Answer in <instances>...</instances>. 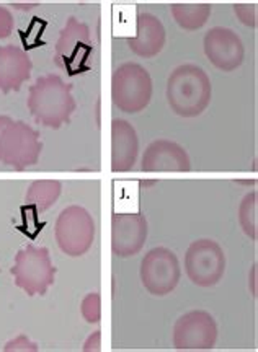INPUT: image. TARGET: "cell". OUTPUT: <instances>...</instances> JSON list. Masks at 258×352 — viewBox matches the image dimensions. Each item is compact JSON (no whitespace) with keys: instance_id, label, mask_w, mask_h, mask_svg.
Wrapping results in <instances>:
<instances>
[{"instance_id":"cell-1","label":"cell","mask_w":258,"mask_h":352,"mask_svg":"<svg viewBox=\"0 0 258 352\" xmlns=\"http://www.w3.org/2000/svg\"><path fill=\"white\" fill-rule=\"evenodd\" d=\"M167 100L170 108L180 116H200L211 100V82L206 72L195 64L175 69L169 77Z\"/></svg>"},{"instance_id":"cell-2","label":"cell","mask_w":258,"mask_h":352,"mask_svg":"<svg viewBox=\"0 0 258 352\" xmlns=\"http://www.w3.org/2000/svg\"><path fill=\"white\" fill-rule=\"evenodd\" d=\"M30 108L34 118L45 126L59 127L71 120L76 101L71 95V87L65 85L59 77L50 76L39 78L32 88Z\"/></svg>"},{"instance_id":"cell-3","label":"cell","mask_w":258,"mask_h":352,"mask_svg":"<svg viewBox=\"0 0 258 352\" xmlns=\"http://www.w3.org/2000/svg\"><path fill=\"white\" fill-rule=\"evenodd\" d=\"M152 96L151 76L142 65L126 63L111 77V98L116 108L125 113H139Z\"/></svg>"},{"instance_id":"cell-4","label":"cell","mask_w":258,"mask_h":352,"mask_svg":"<svg viewBox=\"0 0 258 352\" xmlns=\"http://www.w3.org/2000/svg\"><path fill=\"white\" fill-rule=\"evenodd\" d=\"M94 52L89 28L76 19H71L61 33L56 46L54 60L61 69H65L69 76L89 72V59Z\"/></svg>"},{"instance_id":"cell-5","label":"cell","mask_w":258,"mask_h":352,"mask_svg":"<svg viewBox=\"0 0 258 352\" xmlns=\"http://www.w3.org/2000/svg\"><path fill=\"white\" fill-rule=\"evenodd\" d=\"M186 274L191 283L200 287L217 284L226 271L224 252L216 241L196 240L188 248L185 256Z\"/></svg>"},{"instance_id":"cell-6","label":"cell","mask_w":258,"mask_h":352,"mask_svg":"<svg viewBox=\"0 0 258 352\" xmlns=\"http://www.w3.org/2000/svg\"><path fill=\"white\" fill-rule=\"evenodd\" d=\"M95 236V223L84 208L72 206L63 210L56 226V239L69 256H82L90 250Z\"/></svg>"},{"instance_id":"cell-7","label":"cell","mask_w":258,"mask_h":352,"mask_svg":"<svg viewBox=\"0 0 258 352\" xmlns=\"http://www.w3.org/2000/svg\"><path fill=\"white\" fill-rule=\"evenodd\" d=\"M180 264L173 252L154 248L141 263V280L152 296H167L180 280Z\"/></svg>"},{"instance_id":"cell-8","label":"cell","mask_w":258,"mask_h":352,"mask_svg":"<svg viewBox=\"0 0 258 352\" xmlns=\"http://www.w3.org/2000/svg\"><path fill=\"white\" fill-rule=\"evenodd\" d=\"M39 144L36 134L20 122L0 118V158L7 164L23 166L36 162Z\"/></svg>"},{"instance_id":"cell-9","label":"cell","mask_w":258,"mask_h":352,"mask_svg":"<svg viewBox=\"0 0 258 352\" xmlns=\"http://www.w3.org/2000/svg\"><path fill=\"white\" fill-rule=\"evenodd\" d=\"M216 338V321L208 311H190L175 323L173 344L177 349H211Z\"/></svg>"},{"instance_id":"cell-10","label":"cell","mask_w":258,"mask_h":352,"mask_svg":"<svg viewBox=\"0 0 258 352\" xmlns=\"http://www.w3.org/2000/svg\"><path fill=\"white\" fill-rule=\"evenodd\" d=\"M13 274L17 276V283L28 294L45 292L47 285L52 283L54 267H52L50 254L45 248L23 250L17 258V266L13 267Z\"/></svg>"},{"instance_id":"cell-11","label":"cell","mask_w":258,"mask_h":352,"mask_svg":"<svg viewBox=\"0 0 258 352\" xmlns=\"http://www.w3.org/2000/svg\"><path fill=\"white\" fill-rule=\"evenodd\" d=\"M147 239V222L142 215L116 214L111 220V250L116 256H134Z\"/></svg>"},{"instance_id":"cell-12","label":"cell","mask_w":258,"mask_h":352,"mask_svg":"<svg viewBox=\"0 0 258 352\" xmlns=\"http://www.w3.org/2000/svg\"><path fill=\"white\" fill-rule=\"evenodd\" d=\"M204 52L213 65L219 70L230 72L244 60V44L233 30L216 26L204 36Z\"/></svg>"},{"instance_id":"cell-13","label":"cell","mask_w":258,"mask_h":352,"mask_svg":"<svg viewBox=\"0 0 258 352\" xmlns=\"http://www.w3.org/2000/svg\"><path fill=\"white\" fill-rule=\"evenodd\" d=\"M142 171L157 173V171H188L191 168L190 158L185 148L172 140H155L147 147L142 157Z\"/></svg>"},{"instance_id":"cell-14","label":"cell","mask_w":258,"mask_h":352,"mask_svg":"<svg viewBox=\"0 0 258 352\" xmlns=\"http://www.w3.org/2000/svg\"><path fill=\"white\" fill-rule=\"evenodd\" d=\"M134 36L129 39V47L139 57H154L165 44V28L162 21L152 13H141L138 16Z\"/></svg>"},{"instance_id":"cell-15","label":"cell","mask_w":258,"mask_h":352,"mask_svg":"<svg viewBox=\"0 0 258 352\" xmlns=\"http://www.w3.org/2000/svg\"><path fill=\"white\" fill-rule=\"evenodd\" d=\"M138 135L123 120H115L111 124V170L128 171L133 168L138 157Z\"/></svg>"},{"instance_id":"cell-16","label":"cell","mask_w":258,"mask_h":352,"mask_svg":"<svg viewBox=\"0 0 258 352\" xmlns=\"http://www.w3.org/2000/svg\"><path fill=\"white\" fill-rule=\"evenodd\" d=\"M30 69L32 64L20 50L0 47V88L3 91L19 90L21 82L30 77Z\"/></svg>"},{"instance_id":"cell-17","label":"cell","mask_w":258,"mask_h":352,"mask_svg":"<svg viewBox=\"0 0 258 352\" xmlns=\"http://www.w3.org/2000/svg\"><path fill=\"white\" fill-rule=\"evenodd\" d=\"M170 12L182 28L195 32L208 21V16L211 15V6L208 3H173Z\"/></svg>"},{"instance_id":"cell-18","label":"cell","mask_w":258,"mask_h":352,"mask_svg":"<svg viewBox=\"0 0 258 352\" xmlns=\"http://www.w3.org/2000/svg\"><path fill=\"white\" fill-rule=\"evenodd\" d=\"M258 195L257 191L250 192L244 197L242 204L239 209V222L242 226L244 232L250 236L252 240H257V214H258Z\"/></svg>"},{"instance_id":"cell-19","label":"cell","mask_w":258,"mask_h":352,"mask_svg":"<svg viewBox=\"0 0 258 352\" xmlns=\"http://www.w3.org/2000/svg\"><path fill=\"white\" fill-rule=\"evenodd\" d=\"M116 212L129 214L138 208V184L136 183H116Z\"/></svg>"},{"instance_id":"cell-20","label":"cell","mask_w":258,"mask_h":352,"mask_svg":"<svg viewBox=\"0 0 258 352\" xmlns=\"http://www.w3.org/2000/svg\"><path fill=\"white\" fill-rule=\"evenodd\" d=\"M59 192L61 184L58 182H38L32 186L28 199L41 206V209H46L52 204V201L58 199Z\"/></svg>"},{"instance_id":"cell-21","label":"cell","mask_w":258,"mask_h":352,"mask_svg":"<svg viewBox=\"0 0 258 352\" xmlns=\"http://www.w3.org/2000/svg\"><path fill=\"white\" fill-rule=\"evenodd\" d=\"M120 13V19L113 20V34L115 36H134V8L120 7L115 8Z\"/></svg>"},{"instance_id":"cell-22","label":"cell","mask_w":258,"mask_h":352,"mask_svg":"<svg viewBox=\"0 0 258 352\" xmlns=\"http://www.w3.org/2000/svg\"><path fill=\"white\" fill-rule=\"evenodd\" d=\"M82 315L89 323H97L102 315V308H100V296L98 294H89L82 302Z\"/></svg>"},{"instance_id":"cell-23","label":"cell","mask_w":258,"mask_h":352,"mask_svg":"<svg viewBox=\"0 0 258 352\" xmlns=\"http://www.w3.org/2000/svg\"><path fill=\"white\" fill-rule=\"evenodd\" d=\"M234 12L244 25L255 28L257 26V6L255 3H252V6L250 3H237V6H234Z\"/></svg>"},{"instance_id":"cell-24","label":"cell","mask_w":258,"mask_h":352,"mask_svg":"<svg viewBox=\"0 0 258 352\" xmlns=\"http://www.w3.org/2000/svg\"><path fill=\"white\" fill-rule=\"evenodd\" d=\"M12 30V16L10 13L0 8V38L7 36Z\"/></svg>"},{"instance_id":"cell-25","label":"cell","mask_w":258,"mask_h":352,"mask_svg":"<svg viewBox=\"0 0 258 352\" xmlns=\"http://www.w3.org/2000/svg\"><path fill=\"white\" fill-rule=\"evenodd\" d=\"M85 351H100V333L98 331L95 333L89 341H87Z\"/></svg>"}]
</instances>
